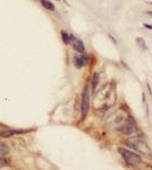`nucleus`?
<instances>
[{"mask_svg":"<svg viewBox=\"0 0 152 170\" xmlns=\"http://www.w3.org/2000/svg\"><path fill=\"white\" fill-rule=\"evenodd\" d=\"M118 151L128 166H137V164L142 162V159L140 157V154L135 153L133 151H129L127 149H124V147H119Z\"/></svg>","mask_w":152,"mask_h":170,"instance_id":"1","label":"nucleus"},{"mask_svg":"<svg viewBox=\"0 0 152 170\" xmlns=\"http://www.w3.org/2000/svg\"><path fill=\"white\" fill-rule=\"evenodd\" d=\"M90 108V88L89 85H86L84 87L82 94V102H81V110H82V117L84 118L89 112Z\"/></svg>","mask_w":152,"mask_h":170,"instance_id":"2","label":"nucleus"},{"mask_svg":"<svg viewBox=\"0 0 152 170\" xmlns=\"http://www.w3.org/2000/svg\"><path fill=\"white\" fill-rule=\"evenodd\" d=\"M120 132H123L124 134H127V135H131V134H133V133H135L136 124H135V121L132 119V117H129L128 120L126 121L125 124L120 127Z\"/></svg>","mask_w":152,"mask_h":170,"instance_id":"3","label":"nucleus"},{"mask_svg":"<svg viewBox=\"0 0 152 170\" xmlns=\"http://www.w3.org/2000/svg\"><path fill=\"white\" fill-rule=\"evenodd\" d=\"M86 62H87V60H86L84 55H78V56L74 57V64H75L76 68H82V67H84V66L86 65Z\"/></svg>","mask_w":152,"mask_h":170,"instance_id":"4","label":"nucleus"},{"mask_svg":"<svg viewBox=\"0 0 152 170\" xmlns=\"http://www.w3.org/2000/svg\"><path fill=\"white\" fill-rule=\"evenodd\" d=\"M72 41H73V48L74 49H75L76 51L79 52V53H84V44H83L82 41L78 40V39H75V38H74Z\"/></svg>","mask_w":152,"mask_h":170,"instance_id":"5","label":"nucleus"},{"mask_svg":"<svg viewBox=\"0 0 152 170\" xmlns=\"http://www.w3.org/2000/svg\"><path fill=\"white\" fill-rule=\"evenodd\" d=\"M23 133L22 131H14V129H5L0 132V137H11L14 135L20 134Z\"/></svg>","mask_w":152,"mask_h":170,"instance_id":"6","label":"nucleus"},{"mask_svg":"<svg viewBox=\"0 0 152 170\" xmlns=\"http://www.w3.org/2000/svg\"><path fill=\"white\" fill-rule=\"evenodd\" d=\"M40 2H41V5H42L46 9L51 10V11L55 10V5H53L51 1H49V0H40Z\"/></svg>","mask_w":152,"mask_h":170,"instance_id":"7","label":"nucleus"},{"mask_svg":"<svg viewBox=\"0 0 152 170\" xmlns=\"http://www.w3.org/2000/svg\"><path fill=\"white\" fill-rule=\"evenodd\" d=\"M61 39H63L64 43L65 44H69L70 41L74 39V36L73 35H69L68 33H66L65 31H61Z\"/></svg>","mask_w":152,"mask_h":170,"instance_id":"8","label":"nucleus"},{"mask_svg":"<svg viewBox=\"0 0 152 170\" xmlns=\"http://www.w3.org/2000/svg\"><path fill=\"white\" fill-rule=\"evenodd\" d=\"M99 84V74L96 73L94 75H93V78H92V92L94 93L96 90V86Z\"/></svg>","mask_w":152,"mask_h":170,"instance_id":"9","label":"nucleus"},{"mask_svg":"<svg viewBox=\"0 0 152 170\" xmlns=\"http://www.w3.org/2000/svg\"><path fill=\"white\" fill-rule=\"evenodd\" d=\"M8 153H9V147L5 145L3 143H0V155L3 157V155H6Z\"/></svg>","mask_w":152,"mask_h":170,"instance_id":"10","label":"nucleus"},{"mask_svg":"<svg viewBox=\"0 0 152 170\" xmlns=\"http://www.w3.org/2000/svg\"><path fill=\"white\" fill-rule=\"evenodd\" d=\"M136 43L139 44V47H141L143 50H146L148 48H146V43H145V41L142 39V38H137L136 39Z\"/></svg>","mask_w":152,"mask_h":170,"instance_id":"11","label":"nucleus"},{"mask_svg":"<svg viewBox=\"0 0 152 170\" xmlns=\"http://www.w3.org/2000/svg\"><path fill=\"white\" fill-rule=\"evenodd\" d=\"M9 163V161L7 160V159H3V158H1L0 159V167H3V166H7V164Z\"/></svg>","mask_w":152,"mask_h":170,"instance_id":"12","label":"nucleus"},{"mask_svg":"<svg viewBox=\"0 0 152 170\" xmlns=\"http://www.w3.org/2000/svg\"><path fill=\"white\" fill-rule=\"evenodd\" d=\"M144 26H145L146 29H152V25H149V24H144Z\"/></svg>","mask_w":152,"mask_h":170,"instance_id":"13","label":"nucleus"},{"mask_svg":"<svg viewBox=\"0 0 152 170\" xmlns=\"http://www.w3.org/2000/svg\"><path fill=\"white\" fill-rule=\"evenodd\" d=\"M146 14H149V15H151L152 16V11H146Z\"/></svg>","mask_w":152,"mask_h":170,"instance_id":"14","label":"nucleus"},{"mask_svg":"<svg viewBox=\"0 0 152 170\" xmlns=\"http://www.w3.org/2000/svg\"><path fill=\"white\" fill-rule=\"evenodd\" d=\"M150 3H151V5H152V2H150Z\"/></svg>","mask_w":152,"mask_h":170,"instance_id":"15","label":"nucleus"}]
</instances>
